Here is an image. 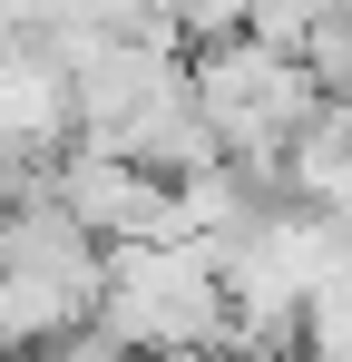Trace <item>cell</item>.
Returning <instances> with one entry per match:
<instances>
[{
	"label": "cell",
	"mask_w": 352,
	"mask_h": 362,
	"mask_svg": "<svg viewBox=\"0 0 352 362\" xmlns=\"http://www.w3.org/2000/svg\"><path fill=\"white\" fill-rule=\"evenodd\" d=\"M98 333L127 362L157 353H225L235 303L216 284L206 245H108V284H98Z\"/></svg>",
	"instance_id": "obj_1"
},
{
	"label": "cell",
	"mask_w": 352,
	"mask_h": 362,
	"mask_svg": "<svg viewBox=\"0 0 352 362\" xmlns=\"http://www.w3.org/2000/svg\"><path fill=\"white\" fill-rule=\"evenodd\" d=\"M186 78H196V108L216 127V147L245 157V167H284L293 137L333 108V88L313 78V59L303 49H264V40H216Z\"/></svg>",
	"instance_id": "obj_2"
}]
</instances>
